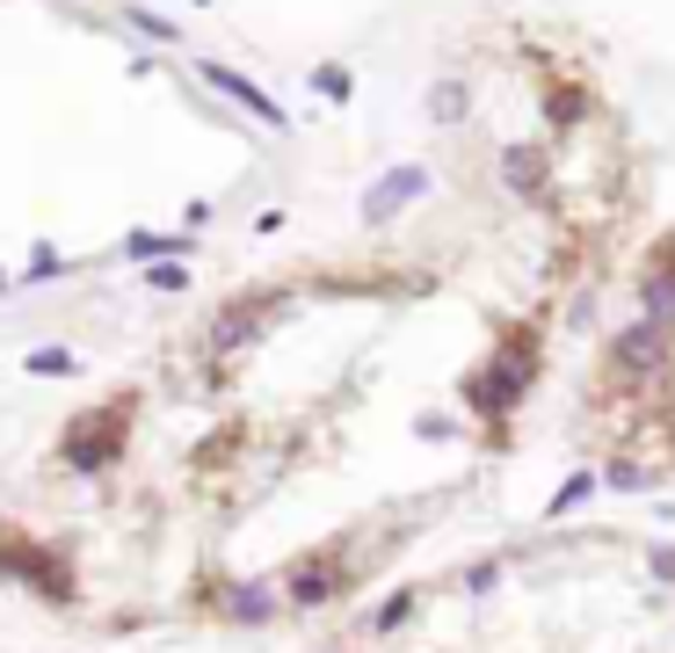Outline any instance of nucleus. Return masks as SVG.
Wrapping results in <instances>:
<instances>
[{
  "label": "nucleus",
  "mask_w": 675,
  "mask_h": 653,
  "mask_svg": "<svg viewBox=\"0 0 675 653\" xmlns=\"http://www.w3.org/2000/svg\"><path fill=\"white\" fill-rule=\"evenodd\" d=\"M646 204L603 52L472 15L356 233L204 291L52 429L0 494V588L87 639L320 632L508 472Z\"/></svg>",
  "instance_id": "f257e3e1"
},
{
  "label": "nucleus",
  "mask_w": 675,
  "mask_h": 653,
  "mask_svg": "<svg viewBox=\"0 0 675 653\" xmlns=\"http://www.w3.org/2000/svg\"><path fill=\"white\" fill-rule=\"evenodd\" d=\"M306 653H675V537L537 523L393 574Z\"/></svg>",
  "instance_id": "f03ea898"
},
{
  "label": "nucleus",
  "mask_w": 675,
  "mask_h": 653,
  "mask_svg": "<svg viewBox=\"0 0 675 653\" xmlns=\"http://www.w3.org/2000/svg\"><path fill=\"white\" fill-rule=\"evenodd\" d=\"M567 393V443L618 494L675 486V218L632 240Z\"/></svg>",
  "instance_id": "7ed1b4c3"
},
{
  "label": "nucleus",
  "mask_w": 675,
  "mask_h": 653,
  "mask_svg": "<svg viewBox=\"0 0 675 653\" xmlns=\"http://www.w3.org/2000/svg\"><path fill=\"white\" fill-rule=\"evenodd\" d=\"M0 653H30V646H8V639H0Z\"/></svg>",
  "instance_id": "20e7f679"
}]
</instances>
